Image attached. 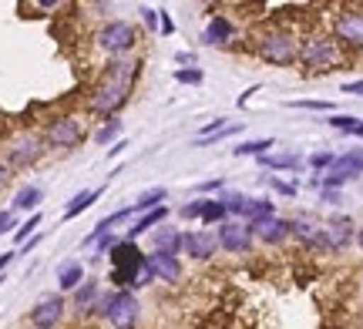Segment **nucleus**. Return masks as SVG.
<instances>
[{"instance_id": "obj_1", "label": "nucleus", "mask_w": 363, "mask_h": 329, "mask_svg": "<svg viewBox=\"0 0 363 329\" xmlns=\"http://www.w3.org/2000/svg\"><path fill=\"white\" fill-rule=\"evenodd\" d=\"M138 71H142V61L135 57H118L101 71V78L94 84V91L88 98V108L94 115H104V118H115L118 111L125 108V101L131 98V88L138 81Z\"/></svg>"}, {"instance_id": "obj_2", "label": "nucleus", "mask_w": 363, "mask_h": 329, "mask_svg": "<svg viewBox=\"0 0 363 329\" xmlns=\"http://www.w3.org/2000/svg\"><path fill=\"white\" fill-rule=\"evenodd\" d=\"M256 54H259V61L272 67H289L299 61V40L293 30H266L256 37Z\"/></svg>"}, {"instance_id": "obj_3", "label": "nucleus", "mask_w": 363, "mask_h": 329, "mask_svg": "<svg viewBox=\"0 0 363 329\" xmlns=\"http://www.w3.org/2000/svg\"><path fill=\"white\" fill-rule=\"evenodd\" d=\"M91 313H98L104 316L115 329H135L138 326V299H135V292L131 289H115L101 296Z\"/></svg>"}, {"instance_id": "obj_4", "label": "nucleus", "mask_w": 363, "mask_h": 329, "mask_svg": "<svg viewBox=\"0 0 363 329\" xmlns=\"http://www.w3.org/2000/svg\"><path fill=\"white\" fill-rule=\"evenodd\" d=\"M343 61V51L333 37L326 34H316V37H306L299 44V64L313 71V74H323V71H333V67Z\"/></svg>"}, {"instance_id": "obj_5", "label": "nucleus", "mask_w": 363, "mask_h": 329, "mask_svg": "<svg viewBox=\"0 0 363 329\" xmlns=\"http://www.w3.org/2000/svg\"><path fill=\"white\" fill-rule=\"evenodd\" d=\"M108 255H111V282H115V289H135V276H138V269L145 262L138 246L128 242V238H118V246Z\"/></svg>"}, {"instance_id": "obj_6", "label": "nucleus", "mask_w": 363, "mask_h": 329, "mask_svg": "<svg viewBox=\"0 0 363 329\" xmlns=\"http://www.w3.org/2000/svg\"><path fill=\"white\" fill-rule=\"evenodd\" d=\"M94 44H98V51H104L111 61L118 57H125V54L138 44V34H135V27L128 21H108V24L94 34Z\"/></svg>"}, {"instance_id": "obj_7", "label": "nucleus", "mask_w": 363, "mask_h": 329, "mask_svg": "<svg viewBox=\"0 0 363 329\" xmlns=\"http://www.w3.org/2000/svg\"><path fill=\"white\" fill-rule=\"evenodd\" d=\"M360 175H363V148H350V151H343V155L333 158L326 178H320V188H333V192H337L340 185L353 182V178H360Z\"/></svg>"}, {"instance_id": "obj_8", "label": "nucleus", "mask_w": 363, "mask_h": 329, "mask_svg": "<svg viewBox=\"0 0 363 329\" xmlns=\"http://www.w3.org/2000/svg\"><path fill=\"white\" fill-rule=\"evenodd\" d=\"M333 40L340 47L363 51V7H343L333 17Z\"/></svg>"}, {"instance_id": "obj_9", "label": "nucleus", "mask_w": 363, "mask_h": 329, "mask_svg": "<svg viewBox=\"0 0 363 329\" xmlns=\"http://www.w3.org/2000/svg\"><path fill=\"white\" fill-rule=\"evenodd\" d=\"M44 142L51 148H78L84 142V121L74 118V115H65V118H54L44 132Z\"/></svg>"}, {"instance_id": "obj_10", "label": "nucleus", "mask_w": 363, "mask_h": 329, "mask_svg": "<svg viewBox=\"0 0 363 329\" xmlns=\"http://www.w3.org/2000/svg\"><path fill=\"white\" fill-rule=\"evenodd\" d=\"M216 238H219V246L229 252V255H246V252L252 249V242H256L249 222H239V219H225V222L219 225Z\"/></svg>"}, {"instance_id": "obj_11", "label": "nucleus", "mask_w": 363, "mask_h": 329, "mask_svg": "<svg viewBox=\"0 0 363 329\" xmlns=\"http://www.w3.org/2000/svg\"><path fill=\"white\" fill-rule=\"evenodd\" d=\"M44 155V138L40 134H21L11 148H7V168H30L34 161Z\"/></svg>"}, {"instance_id": "obj_12", "label": "nucleus", "mask_w": 363, "mask_h": 329, "mask_svg": "<svg viewBox=\"0 0 363 329\" xmlns=\"http://www.w3.org/2000/svg\"><path fill=\"white\" fill-rule=\"evenodd\" d=\"M353 236H357V229L350 219H330L320 232V246H323V252H343L353 242Z\"/></svg>"}, {"instance_id": "obj_13", "label": "nucleus", "mask_w": 363, "mask_h": 329, "mask_svg": "<svg viewBox=\"0 0 363 329\" xmlns=\"http://www.w3.org/2000/svg\"><path fill=\"white\" fill-rule=\"evenodd\" d=\"M61 316H65V299H61L57 292L38 299V306L30 309V323H34V329H54L57 323H61Z\"/></svg>"}, {"instance_id": "obj_14", "label": "nucleus", "mask_w": 363, "mask_h": 329, "mask_svg": "<svg viewBox=\"0 0 363 329\" xmlns=\"http://www.w3.org/2000/svg\"><path fill=\"white\" fill-rule=\"evenodd\" d=\"M216 249H219V238H216V232H208V229L185 232V242H182V252H185V255H192V259H199V262H206V259H212V255H216Z\"/></svg>"}, {"instance_id": "obj_15", "label": "nucleus", "mask_w": 363, "mask_h": 329, "mask_svg": "<svg viewBox=\"0 0 363 329\" xmlns=\"http://www.w3.org/2000/svg\"><path fill=\"white\" fill-rule=\"evenodd\" d=\"M145 262H148V269H152V276L158 279V282H169V286H179L182 279V262L175 259V255H165V252H148L145 255Z\"/></svg>"}, {"instance_id": "obj_16", "label": "nucleus", "mask_w": 363, "mask_h": 329, "mask_svg": "<svg viewBox=\"0 0 363 329\" xmlns=\"http://www.w3.org/2000/svg\"><path fill=\"white\" fill-rule=\"evenodd\" d=\"M252 236L266 242V246H279L289 238V219H279V215H272V219H262V222H252Z\"/></svg>"}, {"instance_id": "obj_17", "label": "nucleus", "mask_w": 363, "mask_h": 329, "mask_svg": "<svg viewBox=\"0 0 363 329\" xmlns=\"http://www.w3.org/2000/svg\"><path fill=\"white\" fill-rule=\"evenodd\" d=\"M320 232H323V225L316 222L313 215H296V219H289V236H296L303 246H310V249H320Z\"/></svg>"}, {"instance_id": "obj_18", "label": "nucleus", "mask_w": 363, "mask_h": 329, "mask_svg": "<svg viewBox=\"0 0 363 329\" xmlns=\"http://www.w3.org/2000/svg\"><path fill=\"white\" fill-rule=\"evenodd\" d=\"M233 34H235L233 21H229L225 13H216V17L206 24V30H202V40H206L208 47H219V44H229Z\"/></svg>"}, {"instance_id": "obj_19", "label": "nucleus", "mask_w": 363, "mask_h": 329, "mask_svg": "<svg viewBox=\"0 0 363 329\" xmlns=\"http://www.w3.org/2000/svg\"><path fill=\"white\" fill-rule=\"evenodd\" d=\"M182 242H185V232L169 229V225H158L155 232H152V246H155V252H165V255H175V259H179V252H182Z\"/></svg>"}, {"instance_id": "obj_20", "label": "nucleus", "mask_w": 363, "mask_h": 329, "mask_svg": "<svg viewBox=\"0 0 363 329\" xmlns=\"http://www.w3.org/2000/svg\"><path fill=\"white\" fill-rule=\"evenodd\" d=\"M165 215H169V209L165 205H158V209H152V212H145L138 222L128 229V242H135V238L142 236V232H152V229H158V225L165 222Z\"/></svg>"}, {"instance_id": "obj_21", "label": "nucleus", "mask_w": 363, "mask_h": 329, "mask_svg": "<svg viewBox=\"0 0 363 329\" xmlns=\"http://www.w3.org/2000/svg\"><path fill=\"white\" fill-rule=\"evenodd\" d=\"M81 282H84V265L81 262H65L57 269V286H61V292H74Z\"/></svg>"}, {"instance_id": "obj_22", "label": "nucleus", "mask_w": 363, "mask_h": 329, "mask_svg": "<svg viewBox=\"0 0 363 329\" xmlns=\"http://www.w3.org/2000/svg\"><path fill=\"white\" fill-rule=\"evenodd\" d=\"M101 198V188H84V192H78V195L67 202V209H65V219H78L84 209H91L94 202Z\"/></svg>"}, {"instance_id": "obj_23", "label": "nucleus", "mask_w": 363, "mask_h": 329, "mask_svg": "<svg viewBox=\"0 0 363 329\" xmlns=\"http://www.w3.org/2000/svg\"><path fill=\"white\" fill-rule=\"evenodd\" d=\"M256 161H259L262 168H272V171H296L303 158H299L296 151H286V155H259Z\"/></svg>"}, {"instance_id": "obj_24", "label": "nucleus", "mask_w": 363, "mask_h": 329, "mask_svg": "<svg viewBox=\"0 0 363 329\" xmlns=\"http://www.w3.org/2000/svg\"><path fill=\"white\" fill-rule=\"evenodd\" d=\"M219 202L225 205V215H233V219H246V209H249V195H242V192H222Z\"/></svg>"}, {"instance_id": "obj_25", "label": "nucleus", "mask_w": 363, "mask_h": 329, "mask_svg": "<svg viewBox=\"0 0 363 329\" xmlns=\"http://www.w3.org/2000/svg\"><path fill=\"white\" fill-rule=\"evenodd\" d=\"M94 303H98V282L88 279V282H81L78 289H74V309L88 313V309H94Z\"/></svg>"}, {"instance_id": "obj_26", "label": "nucleus", "mask_w": 363, "mask_h": 329, "mask_svg": "<svg viewBox=\"0 0 363 329\" xmlns=\"http://www.w3.org/2000/svg\"><path fill=\"white\" fill-rule=\"evenodd\" d=\"M272 215H276V202H269V198H249V209H246L249 225L262 222V219H272Z\"/></svg>"}, {"instance_id": "obj_27", "label": "nucleus", "mask_w": 363, "mask_h": 329, "mask_svg": "<svg viewBox=\"0 0 363 329\" xmlns=\"http://www.w3.org/2000/svg\"><path fill=\"white\" fill-rule=\"evenodd\" d=\"M40 198H44V192H40L38 185H27V188H21V192H17V198H13V209L34 212V209H38Z\"/></svg>"}, {"instance_id": "obj_28", "label": "nucleus", "mask_w": 363, "mask_h": 329, "mask_svg": "<svg viewBox=\"0 0 363 329\" xmlns=\"http://www.w3.org/2000/svg\"><path fill=\"white\" fill-rule=\"evenodd\" d=\"M229 219L225 215V205H222L219 198H206V209H202V229H208V225H222Z\"/></svg>"}, {"instance_id": "obj_29", "label": "nucleus", "mask_w": 363, "mask_h": 329, "mask_svg": "<svg viewBox=\"0 0 363 329\" xmlns=\"http://www.w3.org/2000/svg\"><path fill=\"white\" fill-rule=\"evenodd\" d=\"M165 195H169L165 188H152V192H142V195H138V202H135L131 209H135V212H152V209H158V205L165 202Z\"/></svg>"}, {"instance_id": "obj_30", "label": "nucleus", "mask_w": 363, "mask_h": 329, "mask_svg": "<svg viewBox=\"0 0 363 329\" xmlns=\"http://www.w3.org/2000/svg\"><path fill=\"white\" fill-rule=\"evenodd\" d=\"M276 145L272 138H259V142H246V145L233 148V155H239V158H246V155H252V158H259V155H266L269 148Z\"/></svg>"}, {"instance_id": "obj_31", "label": "nucleus", "mask_w": 363, "mask_h": 329, "mask_svg": "<svg viewBox=\"0 0 363 329\" xmlns=\"http://www.w3.org/2000/svg\"><path fill=\"white\" fill-rule=\"evenodd\" d=\"M357 121L353 115H333V118H326V125L333 128V132H343V134H353V128H357Z\"/></svg>"}, {"instance_id": "obj_32", "label": "nucleus", "mask_w": 363, "mask_h": 329, "mask_svg": "<svg viewBox=\"0 0 363 329\" xmlns=\"http://www.w3.org/2000/svg\"><path fill=\"white\" fill-rule=\"evenodd\" d=\"M38 225H40V212H34V215H30V219H27L17 232H13V238H17V242H27V238L34 236V229H38Z\"/></svg>"}, {"instance_id": "obj_33", "label": "nucleus", "mask_w": 363, "mask_h": 329, "mask_svg": "<svg viewBox=\"0 0 363 329\" xmlns=\"http://www.w3.org/2000/svg\"><path fill=\"white\" fill-rule=\"evenodd\" d=\"M202 78H206V74H202L199 67H182V71H175V81H179V84H202Z\"/></svg>"}, {"instance_id": "obj_34", "label": "nucleus", "mask_w": 363, "mask_h": 329, "mask_svg": "<svg viewBox=\"0 0 363 329\" xmlns=\"http://www.w3.org/2000/svg\"><path fill=\"white\" fill-rule=\"evenodd\" d=\"M118 132H121V121H118V118H111V121H108V125H104V128H101V132L94 134V142H98V145H108V142H111V138H115Z\"/></svg>"}, {"instance_id": "obj_35", "label": "nucleus", "mask_w": 363, "mask_h": 329, "mask_svg": "<svg viewBox=\"0 0 363 329\" xmlns=\"http://www.w3.org/2000/svg\"><path fill=\"white\" fill-rule=\"evenodd\" d=\"M202 209H206V198H192L189 205H182V219H202Z\"/></svg>"}, {"instance_id": "obj_36", "label": "nucleus", "mask_w": 363, "mask_h": 329, "mask_svg": "<svg viewBox=\"0 0 363 329\" xmlns=\"http://www.w3.org/2000/svg\"><path fill=\"white\" fill-rule=\"evenodd\" d=\"M333 151H316V155H310V168H316V171H330V165H333Z\"/></svg>"}, {"instance_id": "obj_37", "label": "nucleus", "mask_w": 363, "mask_h": 329, "mask_svg": "<svg viewBox=\"0 0 363 329\" xmlns=\"http://www.w3.org/2000/svg\"><path fill=\"white\" fill-rule=\"evenodd\" d=\"M269 185L279 192V195H286V198H296V185L293 182H283V178H269Z\"/></svg>"}, {"instance_id": "obj_38", "label": "nucleus", "mask_w": 363, "mask_h": 329, "mask_svg": "<svg viewBox=\"0 0 363 329\" xmlns=\"http://www.w3.org/2000/svg\"><path fill=\"white\" fill-rule=\"evenodd\" d=\"M94 246H98V255H108V252H111V249L118 246V238L111 236V232H108V236H101L98 242H94ZM98 255H94V259H98Z\"/></svg>"}, {"instance_id": "obj_39", "label": "nucleus", "mask_w": 363, "mask_h": 329, "mask_svg": "<svg viewBox=\"0 0 363 329\" xmlns=\"http://www.w3.org/2000/svg\"><path fill=\"white\" fill-rule=\"evenodd\" d=\"M289 108H310V111H330V101H289Z\"/></svg>"}, {"instance_id": "obj_40", "label": "nucleus", "mask_w": 363, "mask_h": 329, "mask_svg": "<svg viewBox=\"0 0 363 329\" xmlns=\"http://www.w3.org/2000/svg\"><path fill=\"white\" fill-rule=\"evenodd\" d=\"M142 21L148 24V30H155V27H158V11H152V7H142Z\"/></svg>"}, {"instance_id": "obj_41", "label": "nucleus", "mask_w": 363, "mask_h": 329, "mask_svg": "<svg viewBox=\"0 0 363 329\" xmlns=\"http://www.w3.org/2000/svg\"><path fill=\"white\" fill-rule=\"evenodd\" d=\"M216 188H222L219 178H212V182H199V185H195V192H202V195H206V192H216Z\"/></svg>"}, {"instance_id": "obj_42", "label": "nucleus", "mask_w": 363, "mask_h": 329, "mask_svg": "<svg viewBox=\"0 0 363 329\" xmlns=\"http://www.w3.org/2000/svg\"><path fill=\"white\" fill-rule=\"evenodd\" d=\"M7 229H13V212H0V236H4Z\"/></svg>"}, {"instance_id": "obj_43", "label": "nucleus", "mask_w": 363, "mask_h": 329, "mask_svg": "<svg viewBox=\"0 0 363 329\" xmlns=\"http://www.w3.org/2000/svg\"><path fill=\"white\" fill-rule=\"evenodd\" d=\"M11 178H13V171L7 168V165H0V192H4V188L11 185Z\"/></svg>"}, {"instance_id": "obj_44", "label": "nucleus", "mask_w": 363, "mask_h": 329, "mask_svg": "<svg viewBox=\"0 0 363 329\" xmlns=\"http://www.w3.org/2000/svg\"><path fill=\"white\" fill-rule=\"evenodd\" d=\"M323 202H330V205H340L343 198H340V192H333V188H323Z\"/></svg>"}, {"instance_id": "obj_45", "label": "nucleus", "mask_w": 363, "mask_h": 329, "mask_svg": "<svg viewBox=\"0 0 363 329\" xmlns=\"http://www.w3.org/2000/svg\"><path fill=\"white\" fill-rule=\"evenodd\" d=\"M343 94H363V81H350V84H343Z\"/></svg>"}, {"instance_id": "obj_46", "label": "nucleus", "mask_w": 363, "mask_h": 329, "mask_svg": "<svg viewBox=\"0 0 363 329\" xmlns=\"http://www.w3.org/2000/svg\"><path fill=\"white\" fill-rule=\"evenodd\" d=\"M158 13H162V11H158ZM172 30H175L172 17H169V13H162V34H172Z\"/></svg>"}, {"instance_id": "obj_47", "label": "nucleus", "mask_w": 363, "mask_h": 329, "mask_svg": "<svg viewBox=\"0 0 363 329\" xmlns=\"http://www.w3.org/2000/svg\"><path fill=\"white\" fill-rule=\"evenodd\" d=\"M175 61H179V64H195V54H189V51H182L179 57H175Z\"/></svg>"}, {"instance_id": "obj_48", "label": "nucleus", "mask_w": 363, "mask_h": 329, "mask_svg": "<svg viewBox=\"0 0 363 329\" xmlns=\"http://www.w3.org/2000/svg\"><path fill=\"white\" fill-rule=\"evenodd\" d=\"M11 259H13V252H4V255H0V272H4V265L11 262Z\"/></svg>"}, {"instance_id": "obj_49", "label": "nucleus", "mask_w": 363, "mask_h": 329, "mask_svg": "<svg viewBox=\"0 0 363 329\" xmlns=\"http://www.w3.org/2000/svg\"><path fill=\"white\" fill-rule=\"evenodd\" d=\"M353 242H357V246H360V249H363V225H360V229H357V236H353Z\"/></svg>"}, {"instance_id": "obj_50", "label": "nucleus", "mask_w": 363, "mask_h": 329, "mask_svg": "<svg viewBox=\"0 0 363 329\" xmlns=\"http://www.w3.org/2000/svg\"><path fill=\"white\" fill-rule=\"evenodd\" d=\"M353 134H357V138H363V118L357 121V128H353Z\"/></svg>"}]
</instances>
